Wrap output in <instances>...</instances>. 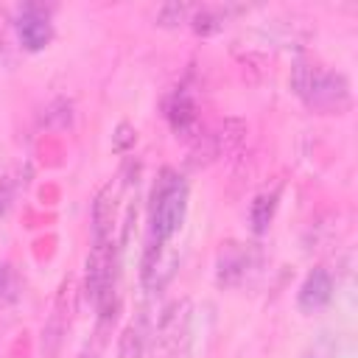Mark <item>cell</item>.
<instances>
[{
  "label": "cell",
  "instance_id": "6da1fadb",
  "mask_svg": "<svg viewBox=\"0 0 358 358\" xmlns=\"http://www.w3.org/2000/svg\"><path fill=\"white\" fill-rule=\"evenodd\" d=\"M187 185L173 168H162L151 190V241L168 243L185 224Z\"/></svg>",
  "mask_w": 358,
  "mask_h": 358
},
{
  "label": "cell",
  "instance_id": "7a4b0ae2",
  "mask_svg": "<svg viewBox=\"0 0 358 358\" xmlns=\"http://www.w3.org/2000/svg\"><path fill=\"white\" fill-rule=\"evenodd\" d=\"M313 112L319 115H341L350 109L352 95H350V81L341 73L333 70H319L313 76V84L308 90V95L302 98Z\"/></svg>",
  "mask_w": 358,
  "mask_h": 358
},
{
  "label": "cell",
  "instance_id": "3957f363",
  "mask_svg": "<svg viewBox=\"0 0 358 358\" xmlns=\"http://www.w3.org/2000/svg\"><path fill=\"white\" fill-rule=\"evenodd\" d=\"M73 310H76V291H73V280L67 277L59 288L53 313L42 327V341H39L42 358H56L59 355V350L64 344V336L70 330V322H73Z\"/></svg>",
  "mask_w": 358,
  "mask_h": 358
},
{
  "label": "cell",
  "instance_id": "277c9868",
  "mask_svg": "<svg viewBox=\"0 0 358 358\" xmlns=\"http://www.w3.org/2000/svg\"><path fill=\"white\" fill-rule=\"evenodd\" d=\"M14 28L20 36V45L31 53L42 50L50 45L53 39V22H50V8H45L42 3H25L20 6L17 17H14Z\"/></svg>",
  "mask_w": 358,
  "mask_h": 358
},
{
  "label": "cell",
  "instance_id": "5b68a950",
  "mask_svg": "<svg viewBox=\"0 0 358 358\" xmlns=\"http://www.w3.org/2000/svg\"><path fill=\"white\" fill-rule=\"evenodd\" d=\"M117 207H120V185L109 182L92 199V210H90L92 243H112V232H115V221H117Z\"/></svg>",
  "mask_w": 358,
  "mask_h": 358
},
{
  "label": "cell",
  "instance_id": "8992f818",
  "mask_svg": "<svg viewBox=\"0 0 358 358\" xmlns=\"http://www.w3.org/2000/svg\"><path fill=\"white\" fill-rule=\"evenodd\" d=\"M190 313H193L190 299H179V302H173V305L159 316L154 338H157V347H159L162 352H173V350L187 338V333H190Z\"/></svg>",
  "mask_w": 358,
  "mask_h": 358
},
{
  "label": "cell",
  "instance_id": "52a82bcc",
  "mask_svg": "<svg viewBox=\"0 0 358 358\" xmlns=\"http://www.w3.org/2000/svg\"><path fill=\"white\" fill-rule=\"evenodd\" d=\"M252 268V249L238 243V241H227L218 249V260H215V280L224 288L241 285L246 280Z\"/></svg>",
  "mask_w": 358,
  "mask_h": 358
},
{
  "label": "cell",
  "instance_id": "ba28073f",
  "mask_svg": "<svg viewBox=\"0 0 358 358\" xmlns=\"http://www.w3.org/2000/svg\"><path fill=\"white\" fill-rule=\"evenodd\" d=\"M165 117H168V126L173 129L176 137H199V106H196V98L179 87L173 90V95L168 98L165 103Z\"/></svg>",
  "mask_w": 358,
  "mask_h": 358
},
{
  "label": "cell",
  "instance_id": "9c48e42d",
  "mask_svg": "<svg viewBox=\"0 0 358 358\" xmlns=\"http://www.w3.org/2000/svg\"><path fill=\"white\" fill-rule=\"evenodd\" d=\"M333 299V274L324 266H316L308 271L296 291V305L302 313H316Z\"/></svg>",
  "mask_w": 358,
  "mask_h": 358
},
{
  "label": "cell",
  "instance_id": "30bf717a",
  "mask_svg": "<svg viewBox=\"0 0 358 358\" xmlns=\"http://www.w3.org/2000/svg\"><path fill=\"white\" fill-rule=\"evenodd\" d=\"M148 336H151V327H148V316L140 313L137 319H131L123 333H120V341H117V358H143L145 347H148Z\"/></svg>",
  "mask_w": 358,
  "mask_h": 358
},
{
  "label": "cell",
  "instance_id": "8fae6325",
  "mask_svg": "<svg viewBox=\"0 0 358 358\" xmlns=\"http://www.w3.org/2000/svg\"><path fill=\"white\" fill-rule=\"evenodd\" d=\"M210 137H213V145H215V157L218 159L221 157H229V154H235L241 148V143L246 137V123L241 117H224L210 131Z\"/></svg>",
  "mask_w": 358,
  "mask_h": 358
},
{
  "label": "cell",
  "instance_id": "7c38bea8",
  "mask_svg": "<svg viewBox=\"0 0 358 358\" xmlns=\"http://www.w3.org/2000/svg\"><path fill=\"white\" fill-rule=\"evenodd\" d=\"M277 199H280L277 190L255 196V201H252V207H249V221H252V229H255L257 235L268 229V224H271V218H274V210H277Z\"/></svg>",
  "mask_w": 358,
  "mask_h": 358
},
{
  "label": "cell",
  "instance_id": "4fadbf2b",
  "mask_svg": "<svg viewBox=\"0 0 358 358\" xmlns=\"http://www.w3.org/2000/svg\"><path fill=\"white\" fill-rule=\"evenodd\" d=\"M224 20H227V14L221 11V8H210V6H196V11H193V17H190V25H193V31L196 34H215V31H221L224 28Z\"/></svg>",
  "mask_w": 358,
  "mask_h": 358
},
{
  "label": "cell",
  "instance_id": "5bb4252c",
  "mask_svg": "<svg viewBox=\"0 0 358 358\" xmlns=\"http://www.w3.org/2000/svg\"><path fill=\"white\" fill-rule=\"evenodd\" d=\"M196 6H187V3H165L159 11H157V25L162 28H176L182 22H190Z\"/></svg>",
  "mask_w": 358,
  "mask_h": 358
},
{
  "label": "cell",
  "instance_id": "9a60e30c",
  "mask_svg": "<svg viewBox=\"0 0 358 358\" xmlns=\"http://www.w3.org/2000/svg\"><path fill=\"white\" fill-rule=\"evenodd\" d=\"M316 73H319L316 64H310V62H305V59H296V64L291 67V90L296 92V98H305V95H308V90H310Z\"/></svg>",
  "mask_w": 358,
  "mask_h": 358
},
{
  "label": "cell",
  "instance_id": "2e32d148",
  "mask_svg": "<svg viewBox=\"0 0 358 358\" xmlns=\"http://www.w3.org/2000/svg\"><path fill=\"white\" fill-rule=\"evenodd\" d=\"M20 291H22V282H20V274L14 271V266L0 263V302L3 305L17 302L20 299Z\"/></svg>",
  "mask_w": 358,
  "mask_h": 358
},
{
  "label": "cell",
  "instance_id": "e0dca14e",
  "mask_svg": "<svg viewBox=\"0 0 358 358\" xmlns=\"http://www.w3.org/2000/svg\"><path fill=\"white\" fill-rule=\"evenodd\" d=\"M134 143H137L134 126L131 123H117V129L112 134V148L115 151H129V148H134Z\"/></svg>",
  "mask_w": 358,
  "mask_h": 358
},
{
  "label": "cell",
  "instance_id": "ac0fdd59",
  "mask_svg": "<svg viewBox=\"0 0 358 358\" xmlns=\"http://www.w3.org/2000/svg\"><path fill=\"white\" fill-rule=\"evenodd\" d=\"M302 358H336V347H333L330 338H322V341H316Z\"/></svg>",
  "mask_w": 358,
  "mask_h": 358
},
{
  "label": "cell",
  "instance_id": "d6986e66",
  "mask_svg": "<svg viewBox=\"0 0 358 358\" xmlns=\"http://www.w3.org/2000/svg\"><path fill=\"white\" fill-rule=\"evenodd\" d=\"M11 199H14V185H11L8 176H3V179H0V215L11 207Z\"/></svg>",
  "mask_w": 358,
  "mask_h": 358
}]
</instances>
